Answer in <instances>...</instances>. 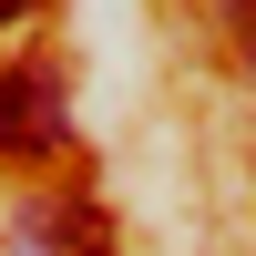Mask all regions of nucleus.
Masks as SVG:
<instances>
[{
    "label": "nucleus",
    "instance_id": "nucleus-1",
    "mask_svg": "<svg viewBox=\"0 0 256 256\" xmlns=\"http://www.w3.org/2000/svg\"><path fill=\"white\" fill-rule=\"evenodd\" d=\"M62 123H72V102H62V72L52 62H20V72H0V154L31 164L62 144Z\"/></svg>",
    "mask_w": 256,
    "mask_h": 256
},
{
    "label": "nucleus",
    "instance_id": "nucleus-2",
    "mask_svg": "<svg viewBox=\"0 0 256 256\" xmlns=\"http://www.w3.org/2000/svg\"><path fill=\"white\" fill-rule=\"evenodd\" d=\"M20 256H113V226H102L92 205H62L52 226H31V236H20Z\"/></svg>",
    "mask_w": 256,
    "mask_h": 256
},
{
    "label": "nucleus",
    "instance_id": "nucleus-3",
    "mask_svg": "<svg viewBox=\"0 0 256 256\" xmlns=\"http://www.w3.org/2000/svg\"><path fill=\"white\" fill-rule=\"evenodd\" d=\"M20 10H31V0H0V31H10V20H20Z\"/></svg>",
    "mask_w": 256,
    "mask_h": 256
},
{
    "label": "nucleus",
    "instance_id": "nucleus-4",
    "mask_svg": "<svg viewBox=\"0 0 256 256\" xmlns=\"http://www.w3.org/2000/svg\"><path fill=\"white\" fill-rule=\"evenodd\" d=\"M236 20H256V0H236Z\"/></svg>",
    "mask_w": 256,
    "mask_h": 256
}]
</instances>
